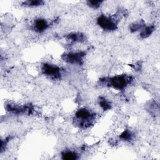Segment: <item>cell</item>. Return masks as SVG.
<instances>
[{
  "instance_id": "1",
  "label": "cell",
  "mask_w": 160,
  "mask_h": 160,
  "mask_svg": "<svg viewBox=\"0 0 160 160\" xmlns=\"http://www.w3.org/2000/svg\"><path fill=\"white\" fill-rule=\"evenodd\" d=\"M98 23L104 30L111 31L116 28V22L114 19L105 16H101L98 19Z\"/></svg>"
},
{
  "instance_id": "2",
  "label": "cell",
  "mask_w": 160,
  "mask_h": 160,
  "mask_svg": "<svg viewBox=\"0 0 160 160\" xmlns=\"http://www.w3.org/2000/svg\"><path fill=\"white\" fill-rule=\"evenodd\" d=\"M59 68L57 66L50 65V64H45L42 68L43 72L52 78H58L60 74Z\"/></svg>"
},
{
  "instance_id": "3",
  "label": "cell",
  "mask_w": 160,
  "mask_h": 160,
  "mask_svg": "<svg viewBox=\"0 0 160 160\" xmlns=\"http://www.w3.org/2000/svg\"><path fill=\"white\" fill-rule=\"evenodd\" d=\"M111 84L115 88L121 89L127 84L128 79L124 76H117L111 79Z\"/></svg>"
},
{
  "instance_id": "4",
  "label": "cell",
  "mask_w": 160,
  "mask_h": 160,
  "mask_svg": "<svg viewBox=\"0 0 160 160\" xmlns=\"http://www.w3.org/2000/svg\"><path fill=\"white\" fill-rule=\"evenodd\" d=\"M83 54L81 52H74L67 54L66 56V61L71 63H78L81 61Z\"/></svg>"
},
{
  "instance_id": "5",
  "label": "cell",
  "mask_w": 160,
  "mask_h": 160,
  "mask_svg": "<svg viewBox=\"0 0 160 160\" xmlns=\"http://www.w3.org/2000/svg\"><path fill=\"white\" fill-rule=\"evenodd\" d=\"M76 116L79 119L82 121H88L90 118L91 114L88 110L85 109H81L77 111Z\"/></svg>"
},
{
  "instance_id": "6",
  "label": "cell",
  "mask_w": 160,
  "mask_h": 160,
  "mask_svg": "<svg viewBox=\"0 0 160 160\" xmlns=\"http://www.w3.org/2000/svg\"><path fill=\"white\" fill-rule=\"evenodd\" d=\"M48 23L44 19H38L34 22V28L38 31H43L48 28Z\"/></svg>"
},
{
  "instance_id": "7",
  "label": "cell",
  "mask_w": 160,
  "mask_h": 160,
  "mask_svg": "<svg viewBox=\"0 0 160 160\" xmlns=\"http://www.w3.org/2000/svg\"><path fill=\"white\" fill-rule=\"evenodd\" d=\"M43 4V2L42 1L39 0H32V1H26L24 2L23 4L26 6L28 7H36L41 6Z\"/></svg>"
},
{
  "instance_id": "8",
  "label": "cell",
  "mask_w": 160,
  "mask_h": 160,
  "mask_svg": "<svg viewBox=\"0 0 160 160\" xmlns=\"http://www.w3.org/2000/svg\"><path fill=\"white\" fill-rule=\"evenodd\" d=\"M62 158L64 159H75L77 158V154L72 151H67L62 154Z\"/></svg>"
},
{
  "instance_id": "9",
  "label": "cell",
  "mask_w": 160,
  "mask_h": 160,
  "mask_svg": "<svg viewBox=\"0 0 160 160\" xmlns=\"http://www.w3.org/2000/svg\"><path fill=\"white\" fill-rule=\"evenodd\" d=\"M153 31V27L152 26H148L145 29H144L141 32V36L144 38L148 36L151 34Z\"/></svg>"
},
{
  "instance_id": "10",
  "label": "cell",
  "mask_w": 160,
  "mask_h": 160,
  "mask_svg": "<svg viewBox=\"0 0 160 160\" xmlns=\"http://www.w3.org/2000/svg\"><path fill=\"white\" fill-rule=\"evenodd\" d=\"M101 2H102L99 1H89L88 2V4L92 8H97L100 6Z\"/></svg>"
}]
</instances>
